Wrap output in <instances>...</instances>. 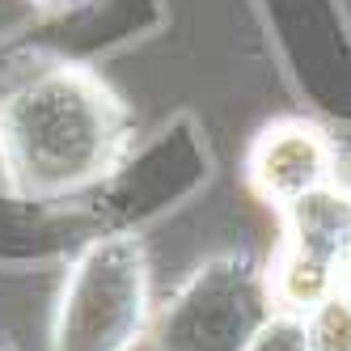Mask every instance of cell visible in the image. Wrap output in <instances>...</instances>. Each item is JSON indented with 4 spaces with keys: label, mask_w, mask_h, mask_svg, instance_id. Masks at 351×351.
Returning <instances> with one entry per match:
<instances>
[{
    "label": "cell",
    "mask_w": 351,
    "mask_h": 351,
    "mask_svg": "<svg viewBox=\"0 0 351 351\" xmlns=\"http://www.w3.org/2000/svg\"><path fill=\"white\" fill-rule=\"evenodd\" d=\"M34 5L51 9V13H68V9H77V5H89V0H34Z\"/></svg>",
    "instance_id": "cell-8"
},
{
    "label": "cell",
    "mask_w": 351,
    "mask_h": 351,
    "mask_svg": "<svg viewBox=\"0 0 351 351\" xmlns=\"http://www.w3.org/2000/svg\"><path fill=\"white\" fill-rule=\"evenodd\" d=\"M245 182L263 204L284 212L296 199L339 182V148L330 132L309 119H275L250 144Z\"/></svg>",
    "instance_id": "cell-5"
},
{
    "label": "cell",
    "mask_w": 351,
    "mask_h": 351,
    "mask_svg": "<svg viewBox=\"0 0 351 351\" xmlns=\"http://www.w3.org/2000/svg\"><path fill=\"white\" fill-rule=\"evenodd\" d=\"M245 351H313L309 347V335H305V317L288 313V309H275L258 326V335L250 339Z\"/></svg>",
    "instance_id": "cell-7"
},
{
    "label": "cell",
    "mask_w": 351,
    "mask_h": 351,
    "mask_svg": "<svg viewBox=\"0 0 351 351\" xmlns=\"http://www.w3.org/2000/svg\"><path fill=\"white\" fill-rule=\"evenodd\" d=\"M300 317H305V335L313 351H351V292L347 288L317 300Z\"/></svg>",
    "instance_id": "cell-6"
},
{
    "label": "cell",
    "mask_w": 351,
    "mask_h": 351,
    "mask_svg": "<svg viewBox=\"0 0 351 351\" xmlns=\"http://www.w3.org/2000/svg\"><path fill=\"white\" fill-rule=\"evenodd\" d=\"M284 233L267 258V284L275 309L309 313L317 300L343 288V263L351 254V186L330 182L280 212Z\"/></svg>",
    "instance_id": "cell-4"
},
{
    "label": "cell",
    "mask_w": 351,
    "mask_h": 351,
    "mask_svg": "<svg viewBox=\"0 0 351 351\" xmlns=\"http://www.w3.org/2000/svg\"><path fill=\"white\" fill-rule=\"evenodd\" d=\"M275 313L267 263L245 250L216 254L153 313V351H245Z\"/></svg>",
    "instance_id": "cell-3"
},
{
    "label": "cell",
    "mask_w": 351,
    "mask_h": 351,
    "mask_svg": "<svg viewBox=\"0 0 351 351\" xmlns=\"http://www.w3.org/2000/svg\"><path fill=\"white\" fill-rule=\"evenodd\" d=\"M153 313V271L140 237H97L64 280L51 351H132L148 335Z\"/></svg>",
    "instance_id": "cell-2"
},
{
    "label": "cell",
    "mask_w": 351,
    "mask_h": 351,
    "mask_svg": "<svg viewBox=\"0 0 351 351\" xmlns=\"http://www.w3.org/2000/svg\"><path fill=\"white\" fill-rule=\"evenodd\" d=\"M132 148V110L89 64L47 60L0 89V169L26 199L106 182Z\"/></svg>",
    "instance_id": "cell-1"
}]
</instances>
